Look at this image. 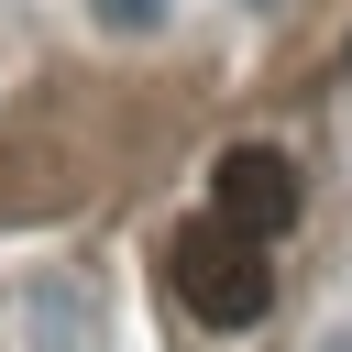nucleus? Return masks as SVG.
I'll list each match as a JSON object with an SVG mask.
<instances>
[{
    "label": "nucleus",
    "mask_w": 352,
    "mask_h": 352,
    "mask_svg": "<svg viewBox=\"0 0 352 352\" xmlns=\"http://www.w3.org/2000/svg\"><path fill=\"white\" fill-rule=\"evenodd\" d=\"M165 286H176V308L187 319H209V330H253L264 308H275V264H264V242L242 231V220H176V242H165Z\"/></svg>",
    "instance_id": "nucleus-1"
},
{
    "label": "nucleus",
    "mask_w": 352,
    "mask_h": 352,
    "mask_svg": "<svg viewBox=\"0 0 352 352\" xmlns=\"http://www.w3.org/2000/svg\"><path fill=\"white\" fill-rule=\"evenodd\" d=\"M209 209L242 220L253 242H275V231H297V165H286L275 143H231V154L209 165Z\"/></svg>",
    "instance_id": "nucleus-2"
},
{
    "label": "nucleus",
    "mask_w": 352,
    "mask_h": 352,
    "mask_svg": "<svg viewBox=\"0 0 352 352\" xmlns=\"http://www.w3.org/2000/svg\"><path fill=\"white\" fill-rule=\"evenodd\" d=\"M88 22L121 33V44H143V33H165V0H88Z\"/></svg>",
    "instance_id": "nucleus-3"
},
{
    "label": "nucleus",
    "mask_w": 352,
    "mask_h": 352,
    "mask_svg": "<svg viewBox=\"0 0 352 352\" xmlns=\"http://www.w3.org/2000/svg\"><path fill=\"white\" fill-rule=\"evenodd\" d=\"M253 11H275V0H253Z\"/></svg>",
    "instance_id": "nucleus-4"
}]
</instances>
